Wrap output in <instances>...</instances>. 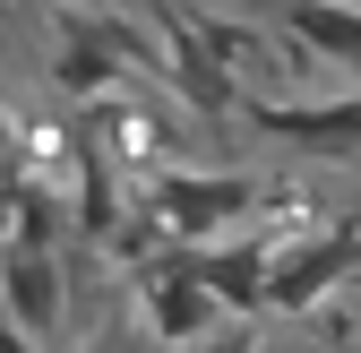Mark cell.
Returning a JSON list of instances; mask_svg holds the SVG:
<instances>
[{
  "label": "cell",
  "instance_id": "1",
  "mask_svg": "<svg viewBox=\"0 0 361 353\" xmlns=\"http://www.w3.org/2000/svg\"><path fill=\"white\" fill-rule=\"evenodd\" d=\"M361 268V225H336L327 241H301L276 258V276H267V311H310V301H327L336 276Z\"/></svg>",
  "mask_w": 361,
  "mask_h": 353
},
{
  "label": "cell",
  "instance_id": "2",
  "mask_svg": "<svg viewBox=\"0 0 361 353\" xmlns=\"http://www.w3.org/2000/svg\"><path fill=\"white\" fill-rule=\"evenodd\" d=\"M0 319H18L26 336H43V328L61 319V268H52L43 241L0 250Z\"/></svg>",
  "mask_w": 361,
  "mask_h": 353
},
{
  "label": "cell",
  "instance_id": "3",
  "mask_svg": "<svg viewBox=\"0 0 361 353\" xmlns=\"http://www.w3.org/2000/svg\"><path fill=\"white\" fill-rule=\"evenodd\" d=\"M155 215H164V233H215V225H233V215H250V181L164 172L155 181Z\"/></svg>",
  "mask_w": 361,
  "mask_h": 353
},
{
  "label": "cell",
  "instance_id": "4",
  "mask_svg": "<svg viewBox=\"0 0 361 353\" xmlns=\"http://www.w3.org/2000/svg\"><path fill=\"white\" fill-rule=\"evenodd\" d=\"M258 129L267 138H293L310 155H353L361 147V104H258Z\"/></svg>",
  "mask_w": 361,
  "mask_h": 353
},
{
  "label": "cell",
  "instance_id": "5",
  "mask_svg": "<svg viewBox=\"0 0 361 353\" xmlns=\"http://www.w3.org/2000/svg\"><path fill=\"white\" fill-rule=\"evenodd\" d=\"M198 276H207V293L224 301V311H267V276H276V258H267V241H233V250L198 258Z\"/></svg>",
  "mask_w": 361,
  "mask_h": 353
},
{
  "label": "cell",
  "instance_id": "6",
  "mask_svg": "<svg viewBox=\"0 0 361 353\" xmlns=\"http://www.w3.org/2000/svg\"><path fill=\"white\" fill-rule=\"evenodd\" d=\"M147 328H155V336H172V345H198V336H215V293H207V276H198V268L164 276V285H155V311H147Z\"/></svg>",
  "mask_w": 361,
  "mask_h": 353
},
{
  "label": "cell",
  "instance_id": "7",
  "mask_svg": "<svg viewBox=\"0 0 361 353\" xmlns=\"http://www.w3.org/2000/svg\"><path fill=\"white\" fill-rule=\"evenodd\" d=\"M293 35L310 43V52H327V61H353L361 69V9H344V0H293Z\"/></svg>",
  "mask_w": 361,
  "mask_h": 353
},
{
  "label": "cell",
  "instance_id": "8",
  "mask_svg": "<svg viewBox=\"0 0 361 353\" xmlns=\"http://www.w3.org/2000/svg\"><path fill=\"white\" fill-rule=\"evenodd\" d=\"M112 69H121V43H112V35H78L69 52H61V86H69V95L112 86Z\"/></svg>",
  "mask_w": 361,
  "mask_h": 353
},
{
  "label": "cell",
  "instance_id": "9",
  "mask_svg": "<svg viewBox=\"0 0 361 353\" xmlns=\"http://www.w3.org/2000/svg\"><path fill=\"white\" fill-rule=\"evenodd\" d=\"M78 172H86V215H78V225H86V233H112V172H104L95 155H86Z\"/></svg>",
  "mask_w": 361,
  "mask_h": 353
},
{
  "label": "cell",
  "instance_id": "10",
  "mask_svg": "<svg viewBox=\"0 0 361 353\" xmlns=\"http://www.w3.org/2000/svg\"><path fill=\"white\" fill-rule=\"evenodd\" d=\"M0 353H35V336H26L18 319H0Z\"/></svg>",
  "mask_w": 361,
  "mask_h": 353
},
{
  "label": "cell",
  "instance_id": "11",
  "mask_svg": "<svg viewBox=\"0 0 361 353\" xmlns=\"http://www.w3.org/2000/svg\"><path fill=\"white\" fill-rule=\"evenodd\" d=\"M198 353H250V336H224V345H207V336H198Z\"/></svg>",
  "mask_w": 361,
  "mask_h": 353
},
{
  "label": "cell",
  "instance_id": "12",
  "mask_svg": "<svg viewBox=\"0 0 361 353\" xmlns=\"http://www.w3.org/2000/svg\"><path fill=\"white\" fill-rule=\"evenodd\" d=\"M250 353H284V345H250Z\"/></svg>",
  "mask_w": 361,
  "mask_h": 353
},
{
  "label": "cell",
  "instance_id": "13",
  "mask_svg": "<svg viewBox=\"0 0 361 353\" xmlns=\"http://www.w3.org/2000/svg\"><path fill=\"white\" fill-rule=\"evenodd\" d=\"M0 9H9V0H0Z\"/></svg>",
  "mask_w": 361,
  "mask_h": 353
}]
</instances>
